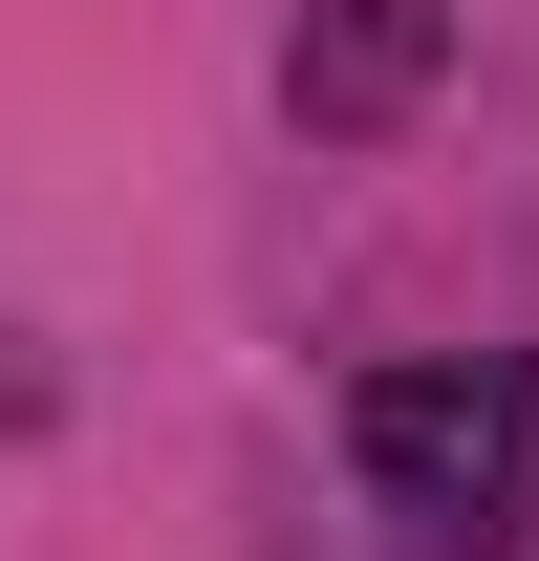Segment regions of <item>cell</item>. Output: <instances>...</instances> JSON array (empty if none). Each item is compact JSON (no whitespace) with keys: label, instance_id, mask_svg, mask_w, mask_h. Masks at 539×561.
I'll return each mask as SVG.
<instances>
[{"label":"cell","instance_id":"7a4b0ae2","mask_svg":"<svg viewBox=\"0 0 539 561\" xmlns=\"http://www.w3.org/2000/svg\"><path fill=\"white\" fill-rule=\"evenodd\" d=\"M432 66H454V0H302L280 108H302L324 151H367V130H410V108H432Z\"/></svg>","mask_w":539,"mask_h":561},{"label":"cell","instance_id":"6da1fadb","mask_svg":"<svg viewBox=\"0 0 539 561\" xmlns=\"http://www.w3.org/2000/svg\"><path fill=\"white\" fill-rule=\"evenodd\" d=\"M345 476L389 496L410 540H518V496H539V389L518 367H367L345 389Z\"/></svg>","mask_w":539,"mask_h":561}]
</instances>
